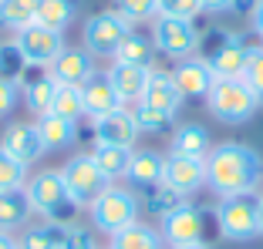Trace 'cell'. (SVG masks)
<instances>
[{
  "instance_id": "cell-3",
  "label": "cell",
  "mask_w": 263,
  "mask_h": 249,
  "mask_svg": "<svg viewBox=\"0 0 263 249\" xmlns=\"http://www.w3.org/2000/svg\"><path fill=\"white\" fill-rule=\"evenodd\" d=\"M206 111L223 125H243L260 111V98L243 78H216L206 94Z\"/></svg>"
},
{
  "instance_id": "cell-32",
  "label": "cell",
  "mask_w": 263,
  "mask_h": 249,
  "mask_svg": "<svg viewBox=\"0 0 263 249\" xmlns=\"http://www.w3.org/2000/svg\"><path fill=\"white\" fill-rule=\"evenodd\" d=\"M27 165L17 162L10 152H4L0 148V192H10V189H24L27 185Z\"/></svg>"
},
{
  "instance_id": "cell-13",
  "label": "cell",
  "mask_w": 263,
  "mask_h": 249,
  "mask_svg": "<svg viewBox=\"0 0 263 249\" xmlns=\"http://www.w3.org/2000/svg\"><path fill=\"white\" fill-rule=\"evenodd\" d=\"M172 81H176L182 98H206L213 81H216V74H213L206 57L193 54V57H182V61L172 68Z\"/></svg>"
},
{
  "instance_id": "cell-22",
  "label": "cell",
  "mask_w": 263,
  "mask_h": 249,
  "mask_svg": "<svg viewBox=\"0 0 263 249\" xmlns=\"http://www.w3.org/2000/svg\"><path fill=\"white\" fill-rule=\"evenodd\" d=\"M27 219H31V202H27V192H24V189L0 192V233L24 229Z\"/></svg>"
},
{
  "instance_id": "cell-5",
  "label": "cell",
  "mask_w": 263,
  "mask_h": 249,
  "mask_svg": "<svg viewBox=\"0 0 263 249\" xmlns=\"http://www.w3.org/2000/svg\"><path fill=\"white\" fill-rule=\"evenodd\" d=\"M139 209H142V202L132 189L111 185L105 195H98V199L88 205V216H91V226L98 229V233L115 236V233H122V229L139 222Z\"/></svg>"
},
{
  "instance_id": "cell-14",
  "label": "cell",
  "mask_w": 263,
  "mask_h": 249,
  "mask_svg": "<svg viewBox=\"0 0 263 249\" xmlns=\"http://www.w3.org/2000/svg\"><path fill=\"white\" fill-rule=\"evenodd\" d=\"M47 74L58 81V85H68V88H81L88 78L95 74V57L88 54L85 47H64L61 54L51 61Z\"/></svg>"
},
{
  "instance_id": "cell-42",
  "label": "cell",
  "mask_w": 263,
  "mask_h": 249,
  "mask_svg": "<svg viewBox=\"0 0 263 249\" xmlns=\"http://www.w3.org/2000/svg\"><path fill=\"white\" fill-rule=\"evenodd\" d=\"M0 249H21V246H17V239L10 233H0Z\"/></svg>"
},
{
  "instance_id": "cell-26",
  "label": "cell",
  "mask_w": 263,
  "mask_h": 249,
  "mask_svg": "<svg viewBox=\"0 0 263 249\" xmlns=\"http://www.w3.org/2000/svg\"><path fill=\"white\" fill-rule=\"evenodd\" d=\"M108 249H165V242L159 236V229L145 226V222H135V226L111 236Z\"/></svg>"
},
{
  "instance_id": "cell-41",
  "label": "cell",
  "mask_w": 263,
  "mask_h": 249,
  "mask_svg": "<svg viewBox=\"0 0 263 249\" xmlns=\"http://www.w3.org/2000/svg\"><path fill=\"white\" fill-rule=\"evenodd\" d=\"M250 24H253V31H256V37L263 40V0H256V7H253V14H250Z\"/></svg>"
},
{
  "instance_id": "cell-40",
  "label": "cell",
  "mask_w": 263,
  "mask_h": 249,
  "mask_svg": "<svg viewBox=\"0 0 263 249\" xmlns=\"http://www.w3.org/2000/svg\"><path fill=\"white\" fill-rule=\"evenodd\" d=\"M202 10L206 14H223V10H233L236 7V0H199Z\"/></svg>"
},
{
  "instance_id": "cell-30",
  "label": "cell",
  "mask_w": 263,
  "mask_h": 249,
  "mask_svg": "<svg viewBox=\"0 0 263 249\" xmlns=\"http://www.w3.org/2000/svg\"><path fill=\"white\" fill-rule=\"evenodd\" d=\"M139 192H142L139 202L145 205L148 212H159V216H165V212H172L176 205L186 202V199H182L176 189H169L165 182H159V185H148V189H139Z\"/></svg>"
},
{
  "instance_id": "cell-36",
  "label": "cell",
  "mask_w": 263,
  "mask_h": 249,
  "mask_svg": "<svg viewBox=\"0 0 263 249\" xmlns=\"http://www.w3.org/2000/svg\"><path fill=\"white\" fill-rule=\"evenodd\" d=\"M243 81L253 88V94L260 98V105H263V47H250L247 68H243Z\"/></svg>"
},
{
  "instance_id": "cell-15",
  "label": "cell",
  "mask_w": 263,
  "mask_h": 249,
  "mask_svg": "<svg viewBox=\"0 0 263 249\" xmlns=\"http://www.w3.org/2000/svg\"><path fill=\"white\" fill-rule=\"evenodd\" d=\"M182 94H179L176 81H172V71H162V68H152L148 71V85H145V94H142V105L162 111L165 118H176L179 108H182Z\"/></svg>"
},
{
  "instance_id": "cell-24",
  "label": "cell",
  "mask_w": 263,
  "mask_h": 249,
  "mask_svg": "<svg viewBox=\"0 0 263 249\" xmlns=\"http://www.w3.org/2000/svg\"><path fill=\"white\" fill-rule=\"evenodd\" d=\"M41 138H44L47 152H58V148H68L71 141H78V121H68V118L47 111V115L37 118Z\"/></svg>"
},
{
  "instance_id": "cell-16",
  "label": "cell",
  "mask_w": 263,
  "mask_h": 249,
  "mask_svg": "<svg viewBox=\"0 0 263 249\" xmlns=\"http://www.w3.org/2000/svg\"><path fill=\"white\" fill-rule=\"evenodd\" d=\"M95 141H105V145H122L132 148V141L139 138V128H135V118H132L128 108H118L111 115H101L91 121Z\"/></svg>"
},
{
  "instance_id": "cell-44",
  "label": "cell",
  "mask_w": 263,
  "mask_h": 249,
  "mask_svg": "<svg viewBox=\"0 0 263 249\" xmlns=\"http://www.w3.org/2000/svg\"><path fill=\"white\" fill-rule=\"evenodd\" d=\"M260 236H263V195H260Z\"/></svg>"
},
{
  "instance_id": "cell-29",
  "label": "cell",
  "mask_w": 263,
  "mask_h": 249,
  "mask_svg": "<svg viewBox=\"0 0 263 249\" xmlns=\"http://www.w3.org/2000/svg\"><path fill=\"white\" fill-rule=\"evenodd\" d=\"M41 0H0V27L7 31H24L27 24H34Z\"/></svg>"
},
{
  "instance_id": "cell-28",
  "label": "cell",
  "mask_w": 263,
  "mask_h": 249,
  "mask_svg": "<svg viewBox=\"0 0 263 249\" xmlns=\"http://www.w3.org/2000/svg\"><path fill=\"white\" fill-rule=\"evenodd\" d=\"M54 91H58V81L47 74V68H44V74H37L34 81H27L24 85V105L34 111V115H47L51 111V105H54Z\"/></svg>"
},
{
  "instance_id": "cell-37",
  "label": "cell",
  "mask_w": 263,
  "mask_h": 249,
  "mask_svg": "<svg viewBox=\"0 0 263 249\" xmlns=\"http://www.w3.org/2000/svg\"><path fill=\"white\" fill-rule=\"evenodd\" d=\"M202 14L199 0H159V17H179V20H196Z\"/></svg>"
},
{
  "instance_id": "cell-18",
  "label": "cell",
  "mask_w": 263,
  "mask_h": 249,
  "mask_svg": "<svg viewBox=\"0 0 263 249\" xmlns=\"http://www.w3.org/2000/svg\"><path fill=\"white\" fill-rule=\"evenodd\" d=\"M115 88L118 101L125 105H139L142 94H145V85H148V68H135V64H122V61H111V68L105 71Z\"/></svg>"
},
{
  "instance_id": "cell-33",
  "label": "cell",
  "mask_w": 263,
  "mask_h": 249,
  "mask_svg": "<svg viewBox=\"0 0 263 249\" xmlns=\"http://www.w3.org/2000/svg\"><path fill=\"white\" fill-rule=\"evenodd\" d=\"M115 10L135 27V24H145L159 17V0H115Z\"/></svg>"
},
{
  "instance_id": "cell-43",
  "label": "cell",
  "mask_w": 263,
  "mask_h": 249,
  "mask_svg": "<svg viewBox=\"0 0 263 249\" xmlns=\"http://www.w3.org/2000/svg\"><path fill=\"white\" fill-rule=\"evenodd\" d=\"M179 249H209L206 242H193V246H179Z\"/></svg>"
},
{
  "instance_id": "cell-2",
  "label": "cell",
  "mask_w": 263,
  "mask_h": 249,
  "mask_svg": "<svg viewBox=\"0 0 263 249\" xmlns=\"http://www.w3.org/2000/svg\"><path fill=\"white\" fill-rule=\"evenodd\" d=\"M24 192H27L31 212H37L44 222H58V226H71V222H74L78 205L68 195V189H64L61 172L44 169V172H37V175H31L27 185H24Z\"/></svg>"
},
{
  "instance_id": "cell-1",
  "label": "cell",
  "mask_w": 263,
  "mask_h": 249,
  "mask_svg": "<svg viewBox=\"0 0 263 249\" xmlns=\"http://www.w3.org/2000/svg\"><path fill=\"white\" fill-rule=\"evenodd\" d=\"M263 182V155L253 145L243 141H223L213 145L206 155V189L223 195H243L256 192Z\"/></svg>"
},
{
  "instance_id": "cell-39",
  "label": "cell",
  "mask_w": 263,
  "mask_h": 249,
  "mask_svg": "<svg viewBox=\"0 0 263 249\" xmlns=\"http://www.w3.org/2000/svg\"><path fill=\"white\" fill-rule=\"evenodd\" d=\"M17 101H21V85L10 78H0V118L10 115L17 108Z\"/></svg>"
},
{
  "instance_id": "cell-19",
  "label": "cell",
  "mask_w": 263,
  "mask_h": 249,
  "mask_svg": "<svg viewBox=\"0 0 263 249\" xmlns=\"http://www.w3.org/2000/svg\"><path fill=\"white\" fill-rule=\"evenodd\" d=\"M162 175H165V155L162 152H155V148H139V152H132V162H128L125 179H128L135 189L159 185Z\"/></svg>"
},
{
  "instance_id": "cell-17",
  "label": "cell",
  "mask_w": 263,
  "mask_h": 249,
  "mask_svg": "<svg viewBox=\"0 0 263 249\" xmlns=\"http://www.w3.org/2000/svg\"><path fill=\"white\" fill-rule=\"evenodd\" d=\"M81 105H85V115L91 118V121L122 108V101H118V94H115V88H111L108 74H101V71H95L91 78L81 85Z\"/></svg>"
},
{
  "instance_id": "cell-35",
  "label": "cell",
  "mask_w": 263,
  "mask_h": 249,
  "mask_svg": "<svg viewBox=\"0 0 263 249\" xmlns=\"http://www.w3.org/2000/svg\"><path fill=\"white\" fill-rule=\"evenodd\" d=\"M132 118H135V128L139 132H159V128H165V125L172 121V118H165L162 111H155V108H148V105H132Z\"/></svg>"
},
{
  "instance_id": "cell-23",
  "label": "cell",
  "mask_w": 263,
  "mask_h": 249,
  "mask_svg": "<svg viewBox=\"0 0 263 249\" xmlns=\"http://www.w3.org/2000/svg\"><path fill=\"white\" fill-rule=\"evenodd\" d=\"M78 4H81V0H41L37 14H34V24H41L47 31L64 34L71 27V20H74V14H78Z\"/></svg>"
},
{
  "instance_id": "cell-8",
  "label": "cell",
  "mask_w": 263,
  "mask_h": 249,
  "mask_svg": "<svg viewBox=\"0 0 263 249\" xmlns=\"http://www.w3.org/2000/svg\"><path fill=\"white\" fill-rule=\"evenodd\" d=\"M152 40L155 51L165 57H193L199 51L202 31L196 27V20H179V17H155L152 20Z\"/></svg>"
},
{
  "instance_id": "cell-7",
  "label": "cell",
  "mask_w": 263,
  "mask_h": 249,
  "mask_svg": "<svg viewBox=\"0 0 263 249\" xmlns=\"http://www.w3.org/2000/svg\"><path fill=\"white\" fill-rule=\"evenodd\" d=\"M58 172H61L64 189H68V195L74 199L78 209H88L98 195H105L111 189V182L105 179V172L95 165L91 155H74V158H68V162H64Z\"/></svg>"
},
{
  "instance_id": "cell-12",
  "label": "cell",
  "mask_w": 263,
  "mask_h": 249,
  "mask_svg": "<svg viewBox=\"0 0 263 249\" xmlns=\"http://www.w3.org/2000/svg\"><path fill=\"white\" fill-rule=\"evenodd\" d=\"M0 148L10 152V155H14L17 162H24V165L37 162V158L47 152L37 121H14L7 132H4V138H0Z\"/></svg>"
},
{
  "instance_id": "cell-27",
  "label": "cell",
  "mask_w": 263,
  "mask_h": 249,
  "mask_svg": "<svg viewBox=\"0 0 263 249\" xmlns=\"http://www.w3.org/2000/svg\"><path fill=\"white\" fill-rule=\"evenodd\" d=\"M64 233L68 226H58V222H37V226H27L17 239L21 249H61L64 246Z\"/></svg>"
},
{
  "instance_id": "cell-34",
  "label": "cell",
  "mask_w": 263,
  "mask_h": 249,
  "mask_svg": "<svg viewBox=\"0 0 263 249\" xmlns=\"http://www.w3.org/2000/svg\"><path fill=\"white\" fill-rule=\"evenodd\" d=\"M27 74V61L21 57V51L14 47V40L0 44V78H10L21 85V78Z\"/></svg>"
},
{
  "instance_id": "cell-4",
  "label": "cell",
  "mask_w": 263,
  "mask_h": 249,
  "mask_svg": "<svg viewBox=\"0 0 263 249\" xmlns=\"http://www.w3.org/2000/svg\"><path fill=\"white\" fill-rule=\"evenodd\" d=\"M216 226L230 242H250L260 236V195H223L216 205Z\"/></svg>"
},
{
  "instance_id": "cell-20",
  "label": "cell",
  "mask_w": 263,
  "mask_h": 249,
  "mask_svg": "<svg viewBox=\"0 0 263 249\" xmlns=\"http://www.w3.org/2000/svg\"><path fill=\"white\" fill-rule=\"evenodd\" d=\"M213 152L209 132L202 125H179L169 138V155H186V158H206Z\"/></svg>"
},
{
  "instance_id": "cell-25",
  "label": "cell",
  "mask_w": 263,
  "mask_h": 249,
  "mask_svg": "<svg viewBox=\"0 0 263 249\" xmlns=\"http://www.w3.org/2000/svg\"><path fill=\"white\" fill-rule=\"evenodd\" d=\"M155 54H159V51H155V40L145 37V34H139V31H132L128 37L122 40L115 61L135 64V68H148V71H152V68H155Z\"/></svg>"
},
{
  "instance_id": "cell-11",
  "label": "cell",
  "mask_w": 263,
  "mask_h": 249,
  "mask_svg": "<svg viewBox=\"0 0 263 249\" xmlns=\"http://www.w3.org/2000/svg\"><path fill=\"white\" fill-rule=\"evenodd\" d=\"M162 182L176 189L182 199L206 189V158H186V155H165V175Z\"/></svg>"
},
{
  "instance_id": "cell-38",
  "label": "cell",
  "mask_w": 263,
  "mask_h": 249,
  "mask_svg": "<svg viewBox=\"0 0 263 249\" xmlns=\"http://www.w3.org/2000/svg\"><path fill=\"white\" fill-rule=\"evenodd\" d=\"M61 249H101V246L95 242V233H91V229L71 222L68 233H64V246H61Z\"/></svg>"
},
{
  "instance_id": "cell-9",
  "label": "cell",
  "mask_w": 263,
  "mask_h": 249,
  "mask_svg": "<svg viewBox=\"0 0 263 249\" xmlns=\"http://www.w3.org/2000/svg\"><path fill=\"white\" fill-rule=\"evenodd\" d=\"M14 47L21 51L27 68H51V61H54L68 44H64V34L47 31L41 24H27L24 31L14 34Z\"/></svg>"
},
{
  "instance_id": "cell-6",
  "label": "cell",
  "mask_w": 263,
  "mask_h": 249,
  "mask_svg": "<svg viewBox=\"0 0 263 249\" xmlns=\"http://www.w3.org/2000/svg\"><path fill=\"white\" fill-rule=\"evenodd\" d=\"M135 31L128 20H125L118 10H101V14L88 17L85 27H81V47H85L91 57H111L115 61L118 47L128 34Z\"/></svg>"
},
{
  "instance_id": "cell-31",
  "label": "cell",
  "mask_w": 263,
  "mask_h": 249,
  "mask_svg": "<svg viewBox=\"0 0 263 249\" xmlns=\"http://www.w3.org/2000/svg\"><path fill=\"white\" fill-rule=\"evenodd\" d=\"M51 111H54V115H61V118H68V121H81V118H85V105H81V88L58 85Z\"/></svg>"
},
{
  "instance_id": "cell-10",
  "label": "cell",
  "mask_w": 263,
  "mask_h": 249,
  "mask_svg": "<svg viewBox=\"0 0 263 249\" xmlns=\"http://www.w3.org/2000/svg\"><path fill=\"white\" fill-rule=\"evenodd\" d=\"M202 233H206V219H202V212L196 209L193 202L176 205L172 212H165V216L159 219V236H162V242L169 249L202 242Z\"/></svg>"
},
{
  "instance_id": "cell-21",
  "label": "cell",
  "mask_w": 263,
  "mask_h": 249,
  "mask_svg": "<svg viewBox=\"0 0 263 249\" xmlns=\"http://www.w3.org/2000/svg\"><path fill=\"white\" fill-rule=\"evenodd\" d=\"M132 152H135V148H122V145H105V141H95V148L88 152V155H91L95 165L105 172V179L115 182V179H125L128 162H132Z\"/></svg>"
}]
</instances>
